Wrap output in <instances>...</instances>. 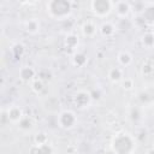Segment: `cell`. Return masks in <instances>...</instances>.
Here are the masks:
<instances>
[{
	"mask_svg": "<svg viewBox=\"0 0 154 154\" xmlns=\"http://www.w3.org/2000/svg\"><path fill=\"white\" fill-rule=\"evenodd\" d=\"M17 125H18V128H19L22 131H29V130L32 129V126H34V122H32V119H31L30 117L24 116Z\"/></svg>",
	"mask_w": 154,
	"mask_h": 154,
	"instance_id": "17",
	"label": "cell"
},
{
	"mask_svg": "<svg viewBox=\"0 0 154 154\" xmlns=\"http://www.w3.org/2000/svg\"><path fill=\"white\" fill-rule=\"evenodd\" d=\"M30 154H40V147L36 146V144L31 146V148H30Z\"/></svg>",
	"mask_w": 154,
	"mask_h": 154,
	"instance_id": "24",
	"label": "cell"
},
{
	"mask_svg": "<svg viewBox=\"0 0 154 154\" xmlns=\"http://www.w3.org/2000/svg\"><path fill=\"white\" fill-rule=\"evenodd\" d=\"M30 85H31V90H32L34 93H36V94L41 93V91L43 90V88H45V83H43V81H42L41 78H35V79L30 83Z\"/></svg>",
	"mask_w": 154,
	"mask_h": 154,
	"instance_id": "20",
	"label": "cell"
},
{
	"mask_svg": "<svg viewBox=\"0 0 154 154\" xmlns=\"http://www.w3.org/2000/svg\"><path fill=\"white\" fill-rule=\"evenodd\" d=\"M120 85H122V88H123L125 91H129V90H132V89H134L135 82H134V79L130 78V77H124L123 81L120 82Z\"/></svg>",
	"mask_w": 154,
	"mask_h": 154,
	"instance_id": "21",
	"label": "cell"
},
{
	"mask_svg": "<svg viewBox=\"0 0 154 154\" xmlns=\"http://www.w3.org/2000/svg\"><path fill=\"white\" fill-rule=\"evenodd\" d=\"M48 143V135L46 132H38L34 137V144L36 146H45Z\"/></svg>",
	"mask_w": 154,
	"mask_h": 154,
	"instance_id": "19",
	"label": "cell"
},
{
	"mask_svg": "<svg viewBox=\"0 0 154 154\" xmlns=\"http://www.w3.org/2000/svg\"><path fill=\"white\" fill-rule=\"evenodd\" d=\"M147 154H154V149L152 148V149H149L148 152H147Z\"/></svg>",
	"mask_w": 154,
	"mask_h": 154,
	"instance_id": "25",
	"label": "cell"
},
{
	"mask_svg": "<svg viewBox=\"0 0 154 154\" xmlns=\"http://www.w3.org/2000/svg\"><path fill=\"white\" fill-rule=\"evenodd\" d=\"M132 55H131V53H129L128 51H122V52H119L118 53V55H117V61H118V64L120 65V66H123V67H128V66H130L131 64H132Z\"/></svg>",
	"mask_w": 154,
	"mask_h": 154,
	"instance_id": "13",
	"label": "cell"
},
{
	"mask_svg": "<svg viewBox=\"0 0 154 154\" xmlns=\"http://www.w3.org/2000/svg\"><path fill=\"white\" fill-rule=\"evenodd\" d=\"M146 4V8L143 14L144 22L149 23V24H154V2H144Z\"/></svg>",
	"mask_w": 154,
	"mask_h": 154,
	"instance_id": "14",
	"label": "cell"
},
{
	"mask_svg": "<svg viewBox=\"0 0 154 154\" xmlns=\"http://www.w3.org/2000/svg\"><path fill=\"white\" fill-rule=\"evenodd\" d=\"M90 10L97 18L107 17L113 10V1L109 0H93L90 1Z\"/></svg>",
	"mask_w": 154,
	"mask_h": 154,
	"instance_id": "3",
	"label": "cell"
},
{
	"mask_svg": "<svg viewBox=\"0 0 154 154\" xmlns=\"http://www.w3.org/2000/svg\"><path fill=\"white\" fill-rule=\"evenodd\" d=\"M91 93L87 91V90H78L76 91L75 96H73V103L78 107V108H85L91 103Z\"/></svg>",
	"mask_w": 154,
	"mask_h": 154,
	"instance_id": "5",
	"label": "cell"
},
{
	"mask_svg": "<svg viewBox=\"0 0 154 154\" xmlns=\"http://www.w3.org/2000/svg\"><path fill=\"white\" fill-rule=\"evenodd\" d=\"M141 43L147 49L153 48L154 47V32H152V31L144 32L142 35V37H141Z\"/></svg>",
	"mask_w": 154,
	"mask_h": 154,
	"instance_id": "16",
	"label": "cell"
},
{
	"mask_svg": "<svg viewBox=\"0 0 154 154\" xmlns=\"http://www.w3.org/2000/svg\"><path fill=\"white\" fill-rule=\"evenodd\" d=\"M41 29V23L37 18H30L24 23V30L30 35H36Z\"/></svg>",
	"mask_w": 154,
	"mask_h": 154,
	"instance_id": "12",
	"label": "cell"
},
{
	"mask_svg": "<svg viewBox=\"0 0 154 154\" xmlns=\"http://www.w3.org/2000/svg\"><path fill=\"white\" fill-rule=\"evenodd\" d=\"M113 10L119 18H126L132 11V7L128 1H113Z\"/></svg>",
	"mask_w": 154,
	"mask_h": 154,
	"instance_id": "6",
	"label": "cell"
},
{
	"mask_svg": "<svg viewBox=\"0 0 154 154\" xmlns=\"http://www.w3.org/2000/svg\"><path fill=\"white\" fill-rule=\"evenodd\" d=\"M150 31H152V32H154V24L152 25V30H150Z\"/></svg>",
	"mask_w": 154,
	"mask_h": 154,
	"instance_id": "26",
	"label": "cell"
},
{
	"mask_svg": "<svg viewBox=\"0 0 154 154\" xmlns=\"http://www.w3.org/2000/svg\"><path fill=\"white\" fill-rule=\"evenodd\" d=\"M99 32H100L101 36H103V37H106V38H111V37H113V36L116 35L117 28H116V25H114L112 22L106 20V22H103V23L99 26Z\"/></svg>",
	"mask_w": 154,
	"mask_h": 154,
	"instance_id": "8",
	"label": "cell"
},
{
	"mask_svg": "<svg viewBox=\"0 0 154 154\" xmlns=\"http://www.w3.org/2000/svg\"><path fill=\"white\" fill-rule=\"evenodd\" d=\"M97 31H99V28L93 20H87L81 26V32L84 37H94Z\"/></svg>",
	"mask_w": 154,
	"mask_h": 154,
	"instance_id": "9",
	"label": "cell"
},
{
	"mask_svg": "<svg viewBox=\"0 0 154 154\" xmlns=\"http://www.w3.org/2000/svg\"><path fill=\"white\" fill-rule=\"evenodd\" d=\"M24 116H25V114H24L23 109H22L19 106H17V105H12V106H10V107L6 109V117H7V119H8L11 123L18 124V123L20 122V119H22Z\"/></svg>",
	"mask_w": 154,
	"mask_h": 154,
	"instance_id": "7",
	"label": "cell"
},
{
	"mask_svg": "<svg viewBox=\"0 0 154 154\" xmlns=\"http://www.w3.org/2000/svg\"><path fill=\"white\" fill-rule=\"evenodd\" d=\"M135 148V138L125 132L117 134L111 141V149L114 154H132Z\"/></svg>",
	"mask_w": 154,
	"mask_h": 154,
	"instance_id": "2",
	"label": "cell"
},
{
	"mask_svg": "<svg viewBox=\"0 0 154 154\" xmlns=\"http://www.w3.org/2000/svg\"><path fill=\"white\" fill-rule=\"evenodd\" d=\"M35 76H36V71L31 66H23L19 70V78L23 82H28V83L30 82L31 83L35 79Z\"/></svg>",
	"mask_w": 154,
	"mask_h": 154,
	"instance_id": "11",
	"label": "cell"
},
{
	"mask_svg": "<svg viewBox=\"0 0 154 154\" xmlns=\"http://www.w3.org/2000/svg\"><path fill=\"white\" fill-rule=\"evenodd\" d=\"M40 147V154H54V150H53V147L47 143L45 146H38Z\"/></svg>",
	"mask_w": 154,
	"mask_h": 154,
	"instance_id": "23",
	"label": "cell"
},
{
	"mask_svg": "<svg viewBox=\"0 0 154 154\" xmlns=\"http://www.w3.org/2000/svg\"><path fill=\"white\" fill-rule=\"evenodd\" d=\"M141 71H142V75H143V76H150V75L154 72V66H153L150 63H144V64L142 65Z\"/></svg>",
	"mask_w": 154,
	"mask_h": 154,
	"instance_id": "22",
	"label": "cell"
},
{
	"mask_svg": "<svg viewBox=\"0 0 154 154\" xmlns=\"http://www.w3.org/2000/svg\"><path fill=\"white\" fill-rule=\"evenodd\" d=\"M64 45H65L66 48L75 49V48L78 46V36H76L75 34H69V35L65 37Z\"/></svg>",
	"mask_w": 154,
	"mask_h": 154,
	"instance_id": "18",
	"label": "cell"
},
{
	"mask_svg": "<svg viewBox=\"0 0 154 154\" xmlns=\"http://www.w3.org/2000/svg\"><path fill=\"white\" fill-rule=\"evenodd\" d=\"M107 78L111 83L113 84H118L123 81L124 78V71L123 69L118 67V66H114V67H111L108 70V73H107Z\"/></svg>",
	"mask_w": 154,
	"mask_h": 154,
	"instance_id": "10",
	"label": "cell"
},
{
	"mask_svg": "<svg viewBox=\"0 0 154 154\" xmlns=\"http://www.w3.org/2000/svg\"><path fill=\"white\" fill-rule=\"evenodd\" d=\"M71 61H72V65H73V66H76V67H83V66L87 64L88 58H87V55H85L84 53L77 52V53L73 54Z\"/></svg>",
	"mask_w": 154,
	"mask_h": 154,
	"instance_id": "15",
	"label": "cell"
},
{
	"mask_svg": "<svg viewBox=\"0 0 154 154\" xmlns=\"http://www.w3.org/2000/svg\"><path fill=\"white\" fill-rule=\"evenodd\" d=\"M46 11L54 20H65L72 13V2L67 0H51L46 4Z\"/></svg>",
	"mask_w": 154,
	"mask_h": 154,
	"instance_id": "1",
	"label": "cell"
},
{
	"mask_svg": "<svg viewBox=\"0 0 154 154\" xmlns=\"http://www.w3.org/2000/svg\"><path fill=\"white\" fill-rule=\"evenodd\" d=\"M57 123H58L59 128H61L64 130L73 129L77 125V116L71 109H64L58 114Z\"/></svg>",
	"mask_w": 154,
	"mask_h": 154,
	"instance_id": "4",
	"label": "cell"
}]
</instances>
